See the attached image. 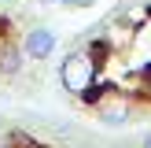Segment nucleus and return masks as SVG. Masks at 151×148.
I'll use <instances>...</instances> for the list:
<instances>
[{
	"label": "nucleus",
	"mask_w": 151,
	"mask_h": 148,
	"mask_svg": "<svg viewBox=\"0 0 151 148\" xmlns=\"http://www.w3.org/2000/svg\"><path fill=\"white\" fill-rule=\"evenodd\" d=\"M59 78H63L66 93L85 96L88 89L96 85V78H100V63H96V52H92V48H78V52H70V56L63 59V67H59Z\"/></svg>",
	"instance_id": "1"
},
{
	"label": "nucleus",
	"mask_w": 151,
	"mask_h": 148,
	"mask_svg": "<svg viewBox=\"0 0 151 148\" xmlns=\"http://www.w3.org/2000/svg\"><path fill=\"white\" fill-rule=\"evenodd\" d=\"M55 44H59V37H55V30H48V26H33L26 33V41H22V52H26L29 59H48L52 52H55Z\"/></svg>",
	"instance_id": "2"
},
{
	"label": "nucleus",
	"mask_w": 151,
	"mask_h": 148,
	"mask_svg": "<svg viewBox=\"0 0 151 148\" xmlns=\"http://www.w3.org/2000/svg\"><path fill=\"white\" fill-rule=\"evenodd\" d=\"M96 111H100V122H107V126H125L129 115H133L129 100H100Z\"/></svg>",
	"instance_id": "3"
},
{
	"label": "nucleus",
	"mask_w": 151,
	"mask_h": 148,
	"mask_svg": "<svg viewBox=\"0 0 151 148\" xmlns=\"http://www.w3.org/2000/svg\"><path fill=\"white\" fill-rule=\"evenodd\" d=\"M22 56H26V52L7 41L4 48H0V74H19L22 70Z\"/></svg>",
	"instance_id": "4"
},
{
	"label": "nucleus",
	"mask_w": 151,
	"mask_h": 148,
	"mask_svg": "<svg viewBox=\"0 0 151 148\" xmlns=\"http://www.w3.org/2000/svg\"><path fill=\"white\" fill-rule=\"evenodd\" d=\"M63 4H70V7H88L92 0H63Z\"/></svg>",
	"instance_id": "5"
},
{
	"label": "nucleus",
	"mask_w": 151,
	"mask_h": 148,
	"mask_svg": "<svg viewBox=\"0 0 151 148\" xmlns=\"http://www.w3.org/2000/svg\"><path fill=\"white\" fill-rule=\"evenodd\" d=\"M140 148H151V133H147V137H144V144H140Z\"/></svg>",
	"instance_id": "6"
},
{
	"label": "nucleus",
	"mask_w": 151,
	"mask_h": 148,
	"mask_svg": "<svg viewBox=\"0 0 151 148\" xmlns=\"http://www.w3.org/2000/svg\"><path fill=\"white\" fill-rule=\"evenodd\" d=\"M0 148H4V144H0Z\"/></svg>",
	"instance_id": "7"
}]
</instances>
